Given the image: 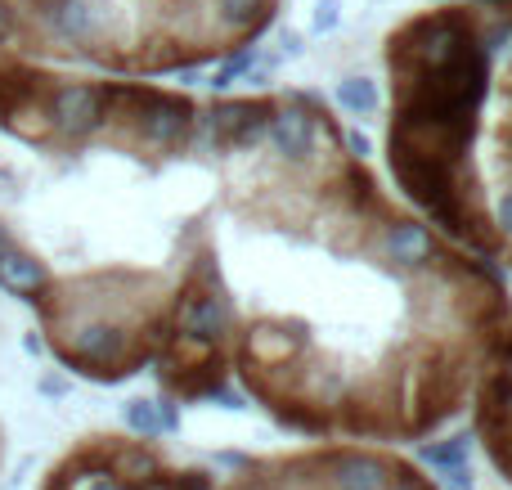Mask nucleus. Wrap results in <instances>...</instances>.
I'll return each instance as SVG.
<instances>
[{
  "instance_id": "7ed1b4c3",
  "label": "nucleus",
  "mask_w": 512,
  "mask_h": 490,
  "mask_svg": "<svg viewBox=\"0 0 512 490\" xmlns=\"http://www.w3.org/2000/svg\"><path fill=\"white\" fill-rule=\"evenodd\" d=\"M274 113H279V108H274L270 99H234V104L207 108V113H198V117H203L207 131H212V149L234 153V149H248L256 135H265Z\"/></svg>"
},
{
  "instance_id": "2eb2a0df",
  "label": "nucleus",
  "mask_w": 512,
  "mask_h": 490,
  "mask_svg": "<svg viewBox=\"0 0 512 490\" xmlns=\"http://www.w3.org/2000/svg\"><path fill=\"white\" fill-rule=\"evenodd\" d=\"M252 63H256V50H252V45H243V50H239V54H230V59H225V63H221V68H216L212 86H216V90L234 86V81H239V77H248V72H252Z\"/></svg>"
},
{
  "instance_id": "412c9836",
  "label": "nucleus",
  "mask_w": 512,
  "mask_h": 490,
  "mask_svg": "<svg viewBox=\"0 0 512 490\" xmlns=\"http://www.w3.org/2000/svg\"><path fill=\"white\" fill-rule=\"evenodd\" d=\"M346 144H351L355 153H369V140H364V135H346Z\"/></svg>"
},
{
  "instance_id": "6ab92c4d",
  "label": "nucleus",
  "mask_w": 512,
  "mask_h": 490,
  "mask_svg": "<svg viewBox=\"0 0 512 490\" xmlns=\"http://www.w3.org/2000/svg\"><path fill=\"white\" fill-rule=\"evenodd\" d=\"M495 230L499 234H512V194H504V198H499V216H495Z\"/></svg>"
},
{
  "instance_id": "423d86ee",
  "label": "nucleus",
  "mask_w": 512,
  "mask_h": 490,
  "mask_svg": "<svg viewBox=\"0 0 512 490\" xmlns=\"http://www.w3.org/2000/svg\"><path fill=\"white\" fill-rule=\"evenodd\" d=\"M265 140H270L274 158L279 162H306L315 149H324L328 140H333V131H328V122L310 108V113H301V108H283V113L270 117V126H265Z\"/></svg>"
},
{
  "instance_id": "9d476101",
  "label": "nucleus",
  "mask_w": 512,
  "mask_h": 490,
  "mask_svg": "<svg viewBox=\"0 0 512 490\" xmlns=\"http://www.w3.org/2000/svg\"><path fill=\"white\" fill-rule=\"evenodd\" d=\"M0 288L14 297H27V302H41V297L50 293V270H45L32 252H23L14 243V248L0 257Z\"/></svg>"
},
{
  "instance_id": "0eeeda50",
  "label": "nucleus",
  "mask_w": 512,
  "mask_h": 490,
  "mask_svg": "<svg viewBox=\"0 0 512 490\" xmlns=\"http://www.w3.org/2000/svg\"><path fill=\"white\" fill-rule=\"evenodd\" d=\"M319 473L328 490H391L396 464L364 450H333V455H319Z\"/></svg>"
},
{
  "instance_id": "ddd939ff",
  "label": "nucleus",
  "mask_w": 512,
  "mask_h": 490,
  "mask_svg": "<svg viewBox=\"0 0 512 490\" xmlns=\"http://www.w3.org/2000/svg\"><path fill=\"white\" fill-rule=\"evenodd\" d=\"M418 459L432 468H441V473H450V468H468L472 459V437L468 432H459V437H445V441H427L423 450H418Z\"/></svg>"
},
{
  "instance_id": "39448f33",
  "label": "nucleus",
  "mask_w": 512,
  "mask_h": 490,
  "mask_svg": "<svg viewBox=\"0 0 512 490\" xmlns=\"http://www.w3.org/2000/svg\"><path fill=\"white\" fill-rule=\"evenodd\" d=\"M41 23L68 45H104L108 41V14L99 0H32Z\"/></svg>"
},
{
  "instance_id": "20e7f679",
  "label": "nucleus",
  "mask_w": 512,
  "mask_h": 490,
  "mask_svg": "<svg viewBox=\"0 0 512 490\" xmlns=\"http://www.w3.org/2000/svg\"><path fill=\"white\" fill-rule=\"evenodd\" d=\"M189 131H194V104L180 95H167L158 90L153 108L140 117V126L131 131V140L149 153H176L189 144Z\"/></svg>"
},
{
  "instance_id": "a211bd4d",
  "label": "nucleus",
  "mask_w": 512,
  "mask_h": 490,
  "mask_svg": "<svg viewBox=\"0 0 512 490\" xmlns=\"http://www.w3.org/2000/svg\"><path fill=\"white\" fill-rule=\"evenodd\" d=\"M441 477H445V490H477V482H472V464L450 468V473H441Z\"/></svg>"
},
{
  "instance_id": "9b49d317",
  "label": "nucleus",
  "mask_w": 512,
  "mask_h": 490,
  "mask_svg": "<svg viewBox=\"0 0 512 490\" xmlns=\"http://www.w3.org/2000/svg\"><path fill=\"white\" fill-rule=\"evenodd\" d=\"M274 14V0H212V18L221 36H256Z\"/></svg>"
},
{
  "instance_id": "4be33fe9",
  "label": "nucleus",
  "mask_w": 512,
  "mask_h": 490,
  "mask_svg": "<svg viewBox=\"0 0 512 490\" xmlns=\"http://www.w3.org/2000/svg\"><path fill=\"white\" fill-rule=\"evenodd\" d=\"M9 248H14V234H9V230H5V225H0V257H5V252H9Z\"/></svg>"
},
{
  "instance_id": "1a4fd4ad",
  "label": "nucleus",
  "mask_w": 512,
  "mask_h": 490,
  "mask_svg": "<svg viewBox=\"0 0 512 490\" xmlns=\"http://www.w3.org/2000/svg\"><path fill=\"white\" fill-rule=\"evenodd\" d=\"M104 464H108V477H117L122 486L131 490H149L167 477L162 459L153 455L149 446H135V441H117V446H104Z\"/></svg>"
},
{
  "instance_id": "dca6fc26",
  "label": "nucleus",
  "mask_w": 512,
  "mask_h": 490,
  "mask_svg": "<svg viewBox=\"0 0 512 490\" xmlns=\"http://www.w3.org/2000/svg\"><path fill=\"white\" fill-rule=\"evenodd\" d=\"M18 41H27V27H23V18H18V9L9 5V0H0V50L18 45Z\"/></svg>"
},
{
  "instance_id": "f3484780",
  "label": "nucleus",
  "mask_w": 512,
  "mask_h": 490,
  "mask_svg": "<svg viewBox=\"0 0 512 490\" xmlns=\"http://www.w3.org/2000/svg\"><path fill=\"white\" fill-rule=\"evenodd\" d=\"M337 23H342V0H315V14H310V32H315V36H328Z\"/></svg>"
},
{
  "instance_id": "f257e3e1",
  "label": "nucleus",
  "mask_w": 512,
  "mask_h": 490,
  "mask_svg": "<svg viewBox=\"0 0 512 490\" xmlns=\"http://www.w3.org/2000/svg\"><path fill=\"white\" fill-rule=\"evenodd\" d=\"M477 36V18L468 14L463 5L450 9H436L427 18H414L405 23L387 45V63H391V77H409V72H423L445 63L463 41Z\"/></svg>"
},
{
  "instance_id": "4468645a",
  "label": "nucleus",
  "mask_w": 512,
  "mask_h": 490,
  "mask_svg": "<svg viewBox=\"0 0 512 490\" xmlns=\"http://www.w3.org/2000/svg\"><path fill=\"white\" fill-rule=\"evenodd\" d=\"M337 99H342L346 113L364 117L378 108V81H364V77H351V81H337Z\"/></svg>"
},
{
  "instance_id": "f8f14e48",
  "label": "nucleus",
  "mask_w": 512,
  "mask_h": 490,
  "mask_svg": "<svg viewBox=\"0 0 512 490\" xmlns=\"http://www.w3.org/2000/svg\"><path fill=\"white\" fill-rule=\"evenodd\" d=\"M126 428L135 432V437H162V432H176L180 428V414L171 401H126L122 410Z\"/></svg>"
},
{
  "instance_id": "aec40b11",
  "label": "nucleus",
  "mask_w": 512,
  "mask_h": 490,
  "mask_svg": "<svg viewBox=\"0 0 512 490\" xmlns=\"http://www.w3.org/2000/svg\"><path fill=\"white\" fill-rule=\"evenodd\" d=\"M41 392H45V396H63V392H68V383H63V378H45Z\"/></svg>"
},
{
  "instance_id": "6e6552de",
  "label": "nucleus",
  "mask_w": 512,
  "mask_h": 490,
  "mask_svg": "<svg viewBox=\"0 0 512 490\" xmlns=\"http://www.w3.org/2000/svg\"><path fill=\"white\" fill-rule=\"evenodd\" d=\"M378 248H382V257H387V266H396V270H418V275H423V270L441 266L432 230L418 221H391L387 230H382Z\"/></svg>"
},
{
  "instance_id": "f03ea898",
  "label": "nucleus",
  "mask_w": 512,
  "mask_h": 490,
  "mask_svg": "<svg viewBox=\"0 0 512 490\" xmlns=\"http://www.w3.org/2000/svg\"><path fill=\"white\" fill-rule=\"evenodd\" d=\"M45 126L50 135L77 144L108 126V86L95 81H50L45 90Z\"/></svg>"
}]
</instances>
